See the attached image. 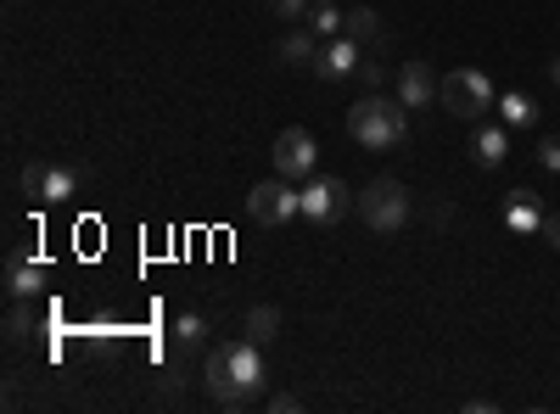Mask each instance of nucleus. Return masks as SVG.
Instances as JSON below:
<instances>
[{
    "label": "nucleus",
    "mask_w": 560,
    "mask_h": 414,
    "mask_svg": "<svg viewBox=\"0 0 560 414\" xmlns=\"http://www.w3.org/2000/svg\"><path fill=\"white\" fill-rule=\"evenodd\" d=\"M342 208H348V186L337 174H308L303 179V218L308 224H331V218H342Z\"/></svg>",
    "instance_id": "0eeeda50"
},
{
    "label": "nucleus",
    "mask_w": 560,
    "mask_h": 414,
    "mask_svg": "<svg viewBox=\"0 0 560 414\" xmlns=\"http://www.w3.org/2000/svg\"><path fill=\"white\" fill-rule=\"evenodd\" d=\"M303 23H308V28H314L319 39H337V34H342V23H348V12H337L331 0H314V7H308V17H303Z\"/></svg>",
    "instance_id": "dca6fc26"
},
{
    "label": "nucleus",
    "mask_w": 560,
    "mask_h": 414,
    "mask_svg": "<svg viewBox=\"0 0 560 414\" xmlns=\"http://www.w3.org/2000/svg\"><path fill=\"white\" fill-rule=\"evenodd\" d=\"M319 79H353L359 73V39L353 34H337L319 45V62H314Z\"/></svg>",
    "instance_id": "9d476101"
},
{
    "label": "nucleus",
    "mask_w": 560,
    "mask_h": 414,
    "mask_svg": "<svg viewBox=\"0 0 560 414\" xmlns=\"http://www.w3.org/2000/svg\"><path fill=\"white\" fill-rule=\"evenodd\" d=\"M499 118L510 129H533L538 123V102L533 96H499Z\"/></svg>",
    "instance_id": "f3484780"
},
{
    "label": "nucleus",
    "mask_w": 560,
    "mask_h": 414,
    "mask_svg": "<svg viewBox=\"0 0 560 414\" xmlns=\"http://www.w3.org/2000/svg\"><path fill=\"white\" fill-rule=\"evenodd\" d=\"M359 79H364L370 90H376V84L387 79V68H382V62H359Z\"/></svg>",
    "instance_id": "5701e85b"
},
{
    "label": "nucleus",
    "mask_w": 560,
    "mask_h": 414,
    "mask_svg": "<svg viewBox=\"0 0 560 414\" xmlns=\"http://www.w3.org/2000/svg\"><path fill=\"white\" fill-rule=\"evenodd\" d=\"M258 347H264V342H253V336H242V342H213V347H208L202 376H208V392H213L219 409L242 414V409H253V403L264 398V381H269V376H264Z\"/></svg>",
    "instance_id": "f257e3e1"
},
{
    "label": "nucleus",
    "mask_w": 560,
    "mask_h": 414,
    "mask_svg": "<svg viewBox=\"0 0 560 414\" xmlns=\"http://www.w3.org/2000/svg\"><path fill=\"white\" fill-rule=\"evenodd\" d=\"M438 79H432V68L427 62H404L398 68V102L415 113V107H438Z\"/></svg>",
    "instance_id": "1a4fd4ad"
},
{
    "label": "nucleus",
    "mask_w": 560,
    "mask_h": 414,
    "mask_svg": "<svg viewBox=\"0 0 560 414\" xmlns=\"http://www.w3.org/2000/svg\"><path fill=\"white\" fill-rule=\"evenodd\" d=\"M34 326H39V314L28 308V297H12V314H7V336H12V342H23V336H34Z\"/></svg>",
    "instance_id": "aec40b11"
},
{
    "label": "nucleus",
    "mask_w": 560,
    "mask_h": 414,
    "mask_svg": "<svg viewBox=\"0 0 560 414\" xmlns=\"http://www.w3.org/2000/svg\"><path fill=\"white\" fill-rule=\"evenodd\" d=\"M269 409H275V414H292V409H298V398H292V392H275V398H269Z\"/></svg>",
    "instance_id": "393cba45"
},
{
    "label": "nucleus",
    "mask_w": 560,
    "mask_h": 414,
    "mask_svg": "<svg viewBox=\"0 0 560 414\" xmlns=\"http://www.w3.org/2000/svg\"><path fill=\"white\" fill-rule=\"evenodd\" d=\"M247 336H253V342H275V336H280V308L258 303V308L247 314Z\"/></svg>",
    "instance_id": "6ab92c4d"
},
{
    "label": "nucleus",
    "mask_w": 560,
    "mask_h": 414,
    "mask_svg": "<svg viewBox=\"0 0 560 414\" xmlns=\"http://www.w3.org/2000/svg\"><path fill=\"white\" fill-rule=\"evenodd\" d=\"M174 342H179V347H202V342H208V319H202L197 308H185V314L174 319Z\"/></svg>",
    "instance_id": "a211bd4d"
},
{
    "label": "nucleus",
    "mask_w": 560,
    "mask_h": 414,
    "mask_svg": "<svg viewBox=\"0 0 560 414\" xmlns=\"http://www.w3.org/2000/svg\"><path fill=\"white\" fill-rule=\"evenodd\" d=\"M308 7H314V0H269L275 17H308Z\"/></svg>",
    "instance_id": "412c9836"
},
{
    "label": "nucleus",
    "mask_w": 560,
    "mask_h": 414,
    "mask_svg": "<svg viewBox=\"0 0 560 414\" xmlns=\"http://www.w3.org/2000/svg\"><path fill=\"white\" fill-rule=\"evenodd\" d=\"M544 241L560 252V213H549V218H544Z\"/></svg>",
    "instance_id": "b1692460"
},
{
    "label": "nucleus",
    "mask_w": 560,
    "mask_h": 414,
    "mask_svg": "<svg viewBox=\"0 0 560 414\" xmlns=\"http://www.w3.org/2000/svg\"><path fill=\"white\" fill-rule=\"evenodd\" d=\"M438 102H443L454 118H465V123H482V118L499 107V90H493V79H488L482 68H454V73H443Z\"/></svg>",
    "instance_id": "7ed1b4c3"
},
{
    "label": "nucleus",
    "mask_w": 560,
    "mask_h": 414,
    "mask_svg": "<svg viewBox=\"0 0 560 414\" xmlns=\"http://www.w3.org/2000/svg\"><path fill=\"white\" fill-rule=\"evenodd\" d=\"M504 152H510V134L499 129V123H477V134H471V157H477V168H499L504 163Z\"/></svg>",
    "instance_id": "ddd939ff"
},
{
    "label": "nucleus",
    "mask_w": 560,
    "mask_h": 414,
    "mask_svg": "<svg viewBox=\"0 0 560 414\" xmlns=\"http://www.w3.org/2000/svg\"><path fill=\"white\" fill-rule=\"evenodd\" d=\"M39 286H45V263L12 252V258H7V297H28V303H34Z\"/></svg>",
    "instance_id": "9b49d317"
},
{
    "label": "nucleus",
    "mask_w": 560,
    "mask_h": 414,
    "mask_svg": "<svg viewBox=\"0 0 560 414\" xmlns=\"http://www.w3.org/2000/svg\"><path fill=\"white\" fill-rule=\"evenodd\" d=\"M538 163H544L549 174H560V141H555V134H549V141L538 146Z\"/></svg>",
    "instance_id": "4be33fe9"
},
{
    "label": "nucleus",
    "mask_w": 560,
    "mask_h": 414,
    "mask_svg": "<svg viewBox=\"0 0 560 414\" xmlns=\"http://www.w3.org/2000/svg\"><path fill=\"white\" fill-rule=\"evenodd\" d=\"M549 79H555V90H560V57H555V62H549Z\"/></svg>",
    "instance_id": "a878e982"
},
{
    "label": "nucleus",
    "mask_w": 560,
    "mask_h": 414,
    "mask_svg": "<svg viewBox=\"0 0 560 414\" xmlns=\"http://www.w3.org/2000/svg\"><path fill=\"white\" fill-rule=\"evenodd\" d=\"M544 202L533 197V191H510V202H504V224L516 229V236H533V229H544Z\"/></svg>",
    "instance_id": "f8f14e48"
},
{
    "label": "nucleus",
    "mask_w": 560,
    "mask_h": 414,
    "mask_svg": "<svg viewBox=\"0 0 560 414\" xmlns=\"http://www.w3.org/2000/svg\"><path fill=\"white\" fill-rule=\"evenodd\" d=\"M342 34H353L359 45H370V51H382V45H387V39H382V17L370 12V7H353L348 23H342Z\"/></svg>",
    "instance_id": "2eb2a0df"
},
{
    "label": "nucleus",
    "mask_w": 560,
    "mask_h": 414,
    "mask_svg": "<svg viewBox=\"0 0 560 414\" xmlns=\"http://www.w3.org/2000/svg\"><path fill=\"white\" fill-rule=\"evenodd\" d=\"M23 191H28L34 202H45V208H57V202H68V197L79 191V174L62 168V163H28V168H23Z\"/></svg>",
    "instance_id": "6e6552de"
},
{
    "label": "nucleus",
    "mask_w": 560,
    "mask_h": 414,
    "mask_svg": "<svg viewBox=\"0 0 560 414\" xmlns=\"http://www.w3.org/2000/svg\"><path fill=\"white\" fill-rule=\"evenodd\" d=\"M247 213L258 218V224H292L298 213H303V186H292V179H258L253 186V197H247Z\"/></svg>",
    "instance_id": "39448f33"
},
{
    "label": "nucleus",
    "mask_w": 560,
    "mask_h": 414,
    "mask_svg": "<svg viewBox=\"0 0 560 414\" xmlns=\"http://www.w3.org/2000/svg\"><path fill=\"white\" fill-rule=\"evenodd\" d=\"M280 62L287 68H314L319 62V34L303 23V28H292L287 39H280Z\"/></svg>",
    "instance_id": "4468645a"
},
{
    "label": "nucleus",
    "mask_w": 560,
    "mask_h": 414,
    "mask_svg": "<svg viewBox=\"0 0 560 414\" xmlns=\"http://www.w3.org/2000/svg\"><path fill=\"white\" fill-rule=\"evenodd\" d=\"M348 134L364 152H393L409 134V107L398 96H364L359 107H348Z\"/></svg>",
    "instance_id": "f03ea898"
},
{
    "label": "nucleus",
    "mask_w": 560,
    "mask_h": 414,
    "mask_svg": "<svg viewBox=\"0 0 560 414\" xmlns=\"http://www.w3.org/2000/svg\"><path fill=\"white\" fill-rule=\"evenodd\" d=\"M353 208L370 229H382V236H393V229L409 224V191L398 186V179H370V186L353 197Z\"/></svg>",
    "instance_id": "20e7f679"
},
{
    "label": "nucleus",
    "mask_w": 560,
    "mask_h": 414,
    "mask_svg": "<svg viewBox=\"0 0 560 414\" xmlns=\"http://www.w3.org/2000/svg\"><path fill=\"white\" fill-rule=\"evenodd\" d=\"M269 157H275V174H280V179H308L314 163H319V146H314L308 129H280Z\"/></svg>",
    "instance_id": "423d86ee"
}]
</instances>
